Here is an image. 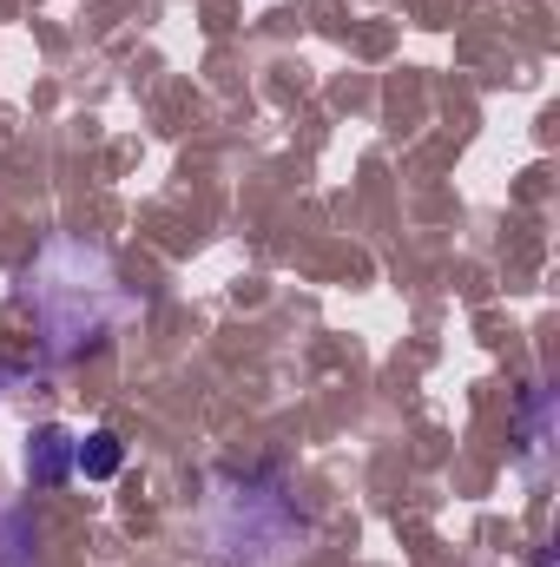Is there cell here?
Masks as SVG:
<instances>
[{"instance_id":"6da1fadb","label":"cell","mask_w":560,"mask_h":567,"mask_svg":"<svg viewBox=\"0 0 560 567\" xmlns=\"http://www.w3.org/2000/svg\"><path fill=\"white\" fill-rule=\"evenodd\" d=\"M120 462H126V449H120V435H113V429H100V435L73 442V468H80L86 482H106V475H120Z\"/></svg>"},{"instance_id":"7a4b0ae2","label":"cell","mask_w":560,"mask_h":567,"mask_svg":"<svg viewBox=\"0 0 560 567\" xmlns=\"http://www.w3.org/2000/svg\"><path fill=\"white\" fill-rule=\"evenodd\" d=\"M66 468H73V435H66V429H40V435H33V482L53 488Z\"/></svg>"},{"instance_id":"3957f363","label":"cell","mask_w":560,"mask_h":567,"mask_svg":"<svg viewBox=\"0 0 560 567\" xmlns=\"http://www.w3.org/2000/svg\"><path fill=\"white\" fill-rule=\"evenodd\" d=\"M0 567H33V528L20 508H0Z\"/></svg>"}]
</instances>
